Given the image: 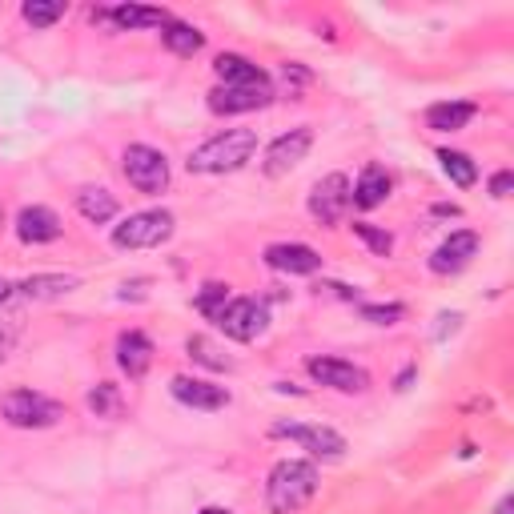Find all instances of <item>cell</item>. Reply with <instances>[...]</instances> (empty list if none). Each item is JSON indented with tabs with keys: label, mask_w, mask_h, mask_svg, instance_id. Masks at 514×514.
I'll return each mask as SVG.
<instances>
[{
	"label": "cell",
	"mask_w": 514,
	"mask_h": 514,
	"mask_svg": "<svg viewBox=\"0 0 514 514\" xmlns=\"http://www.w3.org/2000/svg\"><path fill=\"white\" fill-rule=\"evenodd\" d=\"M201 514H229L225 506H209V510H201Z\"/></svg>",
	"instance_id": "obj_36"
},
{
	"label": "cell",
	"mask_w": 514,
	"mask_h": 514,
	"mask_svg": "<svg viewBox=\"0 0 514 514\" xmlns=\"http://www.w3.org/2000/svg\"><path fill=\"white\" fill-rule=\"evenodd\" d=\"M278 438H294L298 446H306L318 458H342L346 454V438L330 426H310V422H278L274 426Z\"/></svg>",
	"instance_id": "obj_10"
},
{
	"label": "cell",
	"mask_w": 514,
	"mask_h": 514,
	"mask_svg": "<svg viewBox=\"0 0 514 514\" xmlns=\"http://www.w3.org/2000/svg\"><path fill=\"white\" fill-rule=\"evenodd\" d=\"M438 217H458V205H434Z\"/></svg>",
	"instance_id": "obj_33"
},
{
	"label": "cell",
	"mask_w": 514,
	"mask_h": 514,
	"mask_svg": "<svg viewBox=\"0 0 514 514\" xmlns=\"http://www.w3.org/2000/svg\"><path fill=\"white\" fill-rule=\"evenodd\" d=\"M93 17L97 21H113L121 29H165L169 25L165 9H145V5H121L113 13H93Z\"/></svg>",
	"instance_id": "obj_19"
},
{
	"label": "cell",
	"mask_w": 514,
	"mask_h": 514,
	"mask_svg": "<svg viewBox=\"0 0 514 514\" xmlns=\"http://www.w3.org/2000/svg\"><path fill=\"white\" fill-rule=\"evenodd\" d=\"M5 418L9 426H21V430H45V426H57L65 418L61 402L37 394V390H13L5 398Z\"/></svg>",
	"instance_id": "obj_4"
},
{
	"label": "cell",
	"mask_w": 514,
	"mask_h": 514,
	"mask_svg": "<svg viewBox=\"0 0 514 514\" xmlns=\"http://www.w3.org/2000/svg\"><path fill=\"white\" fill-rule=\"evenodd\" d=\"M310 145H314V133H310L306 125H302V129H290V133H282V137L266 149L262 169H266L270 177H282V173H290V169H298V165L306 161Z\"/></svg>",
	"instance_id": "obj_11"
},
{
	"label": "cell",
	"mask_w": 514,
	"mask_h": 514,
	"mask_svg": "<svg viewBox=\"0 0 514 514\" xmlns=\"http://www.w3.org/2000/svg\"><path fill=\"white\" fill-rule=\"evenodd\" d=\"M266 262L278 270V274H318L322 270V257L318 249L302 245V241H278L266 249Z\"/></svg>",
	"instance_id": "obj_14"
},
{
	"label": "cell",
	"mask_w": 514,
	"mask_h": 514,
	"mask_svg": "<svg viewBox=\"0 0 514 514\" xmlns=\"http://www.w3.org/2000/svg\"><path fill=\"white\" fill-rule=\"evenodd\" d=\"M5 354H9V338L0 334V362H5Z\"/></svg>",
	"instance_id": "obj_35"
},
{
	"label": "cell",
	"mask_w": 514,
	"mask_h": 514,
	"mask_svg": "<svg viewBox=\"0 0 514 514\" xmlns=\"http://www.w3.org/2000/svg\"><path fill=\"white\" fill-rule=\"evenodd\" d=\"M81 282L73 278V274H37V278H25L17 290L25 294V298H61V294H69V290H77Z\"/></svg>",
	"instance_id": "obj_23"
},
{
	"label": "cell",
	"mask_w": 514,
	"mask_h": 514,
	"mask_svg": "<svg viewBox=\"0 0 514 514\" xmlns=\"http://www.w3.org/2000/svg\"><path fill=\"white\" fill-rule=\"evenodd\" d=\"M318 494V466L306 458H282L270 470L266 482V506L270 514H294Z\"/></svg>",
	"instance_id": "obj_1"
},
{
	"label": "cell",
	"mask_w": 514,
	"mask_h": 514,
	"mask_svg": "<svg viewBox=\"0 0 514 514\" xmlns=\"http://www.w3.org/2000/svg\"><path fill=\"white\" fill-rule=\"evenodd\" d=\"M510 185H514V177H510L506 169H502V173H494V177H490V197H498V201H502V197H510Z\"/></svg>",
	"instance_id": "obj_31"
},
{
	"label": "cell",
	"mask_w": 514,
	"mask_h": 514,
	"mask_svg": "<svg viewBox=\"0 0 514 514\" xmlns=\"http://www.w3.org/2000/svg\"><path fill=\"white\" fill-rule=\"evenodd\" d=\"M253 149H257L253 129H225L189 153V173H233L253 157Z\"/></svg>",
	"instance_id": "obj_2"
},
{
	"label": "cell",
	"mask_w": 514,
	"mask_h": 514,
	"mask_svg": "<svg viewBox=\"0 0 514 514\" xmlns=\"http://www.w3.org/2000/svg\"><path fill=\"white\" fill-rule=\"evenodd\" d=\"M89 410L97 418H117L121 414V390L113 382H101L97 390H89Z\"/></svg>",
	"instance_id": "obj_27"
},
{
	"label": "cell",
	"mask_w": 514,
	"mask_h": 514,
	"mask_svg": "<svg viewBox=\"0 0 514 514\" xmlns=\"http://www.w3.org/2000/svg\"><path fill=\"white\" fill-rule=\"evenodd\" d=\"M77 209H81L85 221L105 225V221L117 217V197H113L109 189H81V193H77Z\"/></svg>",
	"instance_id": "obj_21"
},
{
	"label": "cell",
	"mask_w": 514,
	"mask_h": 514,
	"mask_svg": "<svg viewBox=\"0 0 514 514\" xmlns=\"http://www.w3.org/2000/svg\"><path fill=\"white\" fill-rule=\"evenodd\" d=\"M474 113H478V105H470V101H442V105L426 109V125L434 133H458L474 121Z\"/></svg>",
	"instance_id": "obj_17"
},
{
	"label": "cell",
	"mask_w": 514,
	"mask_h": 514,
	"mask_svg": "<svg viewBox=\"0 0 514 514\" xmlns=\"http://www.w3.org/2000/svg\"><path fill=\"white\" fill-rule=\"evenodd\" d=\"M161 41H165V49L177 53V57H193V53L205 49V37H201L193 25H185V21H169V25L161 29Z\"/></svg>",
	"instance_id": "obj_22"
},
{
	"label": "cell",
	"mask_w": 514,
	"mask_h": 514,
	"mask_svg": "<svg viewBox=\"0 0 514 514\" xmlns=\"http://www.w3.org/2000/svg\"><path fill=\"white\" fill-rule=\"evenodd\" d=\"M354 233H358V237H362L378 257H386V253L394 249V237H390V233H382V229H374V225H366V221H354Z\"/></svg>",
	"instance_id": "obj_29"
},
{
	"label": "cell",
	"mask_w": 514,
	"mask_h": 514,
	"mask_svg": "<svg viewBox=\"0 0 514 514\" xmlns=\"http://www.w3.org/2000/svg\"><path fill=\"white\" fill-rule=\"evenodd\" d=\"M350 197H354L358 209H378L390 197V173L382 165H366L362 177H358V185L350 189Z\"/></svg>",
	"instance_id": "obj_18"
},
{
	"label": "cell",
	"mask_w": 514,
	"mask_h": 514,
	"mask_svg": "<svg viewBox=\"0 0 514 514\" xmlns=\"http://www.w3.org/2000/svg\"><path fill=\"white\" fill-rule=\"evenodd\" d=\"M173 213L169 209H141V213H129L117 229H113V245L117 249H153L161 241L173 237Z\"/></svg>",
	"instance_id": "obj_3"
},
{
	"label": "cell",
	"mask_w": 514,
	"mask_h": 514,
	"mask_svg": "<svg viewBox=\"0 0 514 514\" xmlns=\"http://www.w3.org/2000/svg\"><path fill=\"white\" fill-rule=\"evenodd\" d=\"M185 350H189V358H193V362H201V366H209V370H229V366H233V362H229V358H225V354H221L205 334H193V338L185 342Z\"/></svg>",
	"instance_id": "obj_26"
},
{
	"label": "cell",
	"mask_w": 514,
	"mask_h": 514,
	"mask_svg": "<svg viewBox=\"0 0 514 514\" xmlns=\"http://www.w3.org/2000/svg\"><path fill=\"white\" fill-rule=\"evenodd\" d=\"M438 161H442V173L458 185V189H470L474 181H478V169H474V161L466 157V153H454V149H442L438 153Z\"/></svg>",
	"instance_id": "obj_24"
},
{
	"label": "cell",
	"mask_w": 514,
	"mask_h": 514,
	"mask_svg": "<svg viewBox=\"0 0 514 514\" xmlns=\"http://www.w3.org/2000/svg\"><path fill=\"white\" fill-rule=\"evenodd\" d=\"M229 286H221V282H209V286H201V294H197V310L209 318V322H217L221 318V310L229 306V294H225Z\"/></svg>",
	"instance_id": "obj_28"
},
{
	"label": "cell",
	"mask_w": 514,
	"mask_h": 514,
	"mask_svg": "<svg viewBox=\"0 0 514 514\" xmlns=\"http://www.w3.org/2000/svg\"><path fill=\"white\" fill-rule=\"evenodd\" d=\"M17 237L25 245H49V241L61 237V217L45 205H29V209L17 213Z\"/></svg>",
	"instance_id": "obj_15"
},
{
	"label": "cell",
	"mask_w": 514,
	"mask_h": 514,
	"mask_svg": "<svg viewBox=\"0 0 514 514\" xmlns=\"http://www.w3.org/2000/svg\"><path fill=\"white\" fill-rule=\"evenodd\" d=\"M13 294H17V286H13L9 278H0V306H5V302H9Z\"/></svg>",
	"instance_id": "obj_32"
},
{
	"label": "cell",
	"mask_w": 514,
	"mask_h": 514,
	"mask_svg": "<svg viewBox=\"0 0 514 514\" xmlns=\"http://www.w3.org/2000/svg\"><path fill=\"white\" fill-rule=\"evenodd\" d=\"M213 73L221 77V85H253V81H266V73L257 69L253 61L237 57V53H221L213 61Z\"/></svg>",
	"instance_id": "obj_20"
},
{
	"label": "cell",
	"mask_w": 514,
	"mask_h": 514,
	"mask_svg": "<svg viewBox=\"0 0 514 514\" xmlns=\"http://www.w3.org/2000/svg\"><path fill=\"white\" fill-rule=\"evenodd\" d=\"M510 510H514V498H510V494H506V498H502V502H498V510H494V514H510Z\"/></svg>",
	"instance_id": "obj_34"
},
{
	"label": "cell",
	"mask_w": 514,
	"mask_h": 514,
	"mask_svg": "<svg viewBox=\"0 0 514 514\" xmlns=\"http://www.w3.org/2000/svg\"><path fill=\"white\" fill-rule=\"evenodd\" d=\"M274 101V85L266 81H253V85H217L209 93V109L213 113H249V109H266Z\"/></svg>",
	"instance_id": "obj_7"
},
{
	"label": "cell",
	"mask_w": 514,
	"mask_h": 514,
	"mask_svg": "<svg viewBox=\"0 0 514 514\" xmlns=\"http://www.w3.org/2000/svg\"><path fill=\"white\" fill-rule=\"evenodd\" d=\"M21 17L33 29H49V25H57L65 17V5H61V0H29V5L21 9Z\"/></svg>",
	"instance_id": "obj_25"
},
{
	"label": "cell",
	"mask_w": 514,
	"mask_h": 514,
	"mask_svg": "<svg viewBox=\"0 0 514 514\" xmlns=\"http://www.w3.org/2000/svg\"><path fill=\"white\" fill-rule=\"evenodd\" d=\"M125 177L137 193H161L169 185V161H165V153H157L149 145H129L125 149Z\"/></svg>",
	"instance_id": "obj_5"
},
{
	"label": "cell",
	"mask_w": 514,
	"mask_h": 514,
	"mask_svg": "<svg viewBox=\"0 0 514 514\" xmlns=\"http://www.w3.org/2000/svg\"><path fill=\"white\" fill-rule=\"evenodd\" d=\"M117 362L129 378H145L149 366H153V342L141 334V330H129L117 338Z\"/></svg>",
	"instance_id": "obj_16"
},
{
	"label": "cell",
	"mask_w": 514,
	"mask_h": 514,
	"mask_svg": "<svg viewBox=\"0 0 514 514\" xmlns=\"http://www.w3.org/2000/svg\"><path fill=\"white\" fill-rule=\"evenodd\" d=\"M306 370H310V378L318 386H330L338 394H362L370 386V374L362 366L346 362V358H310Z\"/></svg>",
	"instance_id": "obj_8"
},
{
	"label": "cell",
	"mask_w": 514,
	"mask_h": 514,
	"mask_svg": "<svg viewBox=\"0 0 514 514\" xmlns=\"http://www.w3.org/2000/svg\"><path fill=\"white\" fill-rule=\"evenodd\" d=\"M173 398L181 402V406H189V410H225L229 406V390L225 386H213V382H205V378H189V374H181V378H173Z\"/></svg>",
	"instance_id": "obj_13"
},
{
	"label": "cell",
	"mask_w": 514,
	"mask_h": 514,
	"mask_svg": "<svg viewBox=\"0 0 514 514\" xmlns=\"http://www.w3.org/2000/svg\"><path fill=\"white\" fill-rule=\"evenodd\" d=\"M217 326H221L233 342H253L257 334H266L270 314H266V306H262V302H253V298H233V302L221 310Z\"/></svg>",
	"instance_id": "obj_6"
},
{
	"label": "cell",
	"mask_w": 514,
	"mask_h": 514,
	"mask_svg": "<svg viewBox=\"0 0 514 514\" xmlns=\"http://www.w3.org/2000/svg\"><path fill=\"white\" fill-rule=\"evenodd\" d=\"M350 181H346V173H330V177H322L314 189H310V213L322 221V225H338L342 217H346V209H350Z\"/></svg>",
	"instance_id": "obj_9"
},
{
	"label": "cell",
	"mask_w": 514,
	"mask_h": 514,
	"mask_svg": "<svg viewBox=\"0 0 514 514\" xmlns=\"http://www.w3.org/2000/svg\"><path fill=\"white\" fill-rule=\"evenodd\" d=\"M362 318L366 322H374V326H394V322H402L406 318V306H362Z\"/></svg>",
	"instance_id": "obj_30"
},
{
	"label": "cell",
	"mask_w": 514,
	"mask_h": 514,
	"mask_svg": "<svg viewBox=\"0 0 514 514\" xmlns=\"http://www.w3.org/2000/svg\"><path fill=\"white\" fill-rule=\"evenodd\" d=\"M474 253H478V233H470V229H458V233H450L438 249H434V257H430V270L434 274H458V270H466L470 262H474Z\"/></svg>",
	"instance_id": "obj_12"
}]
</instances>
